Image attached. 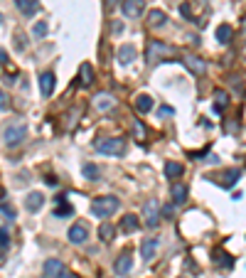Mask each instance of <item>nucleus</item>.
<instances>
[{"label": "nucleus", "mask_w": 246, "mask_h": 278, "mask_svg": "<svg viewBox=\"0 0 246 278\" xmlns=\"http://www.w3.org/2000/svg\"><path fill=\"white\" fill-rule=\"evenodd\" d=\"M0 25H3V15H0Z\"/></svg>", "instance_id": "nucleus-40"}, {"label": "nucleus", "mask_w": 246, "mask_h": 278, "mask_svg": "<svg viewBox=\"0 0 246 278\" xmlns=\"http://www.w3.org/2000/svg\"><path fill=\"white\" fill-rule=\"evenodd\" d=\"M158 113H160V116H173V113H175V108H173V106H160V111H158Z\"/></svg>", "instance_id": "nucleus-35"}, {"label": "nucleus", "mask_w": 246, "mask_h": 278, "mask_svg": "<svg viewBox=\"0 0 246 278\" xmlns=\"http://www.w3.org/2000/svg\"><path fill=\"white\" fill-rule=\"evenodd\" d=\"M136 47L133 45H121L118 47V64H123V67H126V64H131L133 59H136Z\"/></svg>", "instance_id": "nucleus-12"}, {"label": "nucleus", "mask_w": 246, "mask_h": 278, "mask_svg": "<svg viewBox=\"0 0 246 278\" xmlns=\"http://www.w3.org/2000/svg\"><path fill=\"white\" fill-rule=\"evenodd\" d=\"M182 170H185V168H182L180 163H165V175H168L170 180H173V177H180Z\"/></svg>", "instance_id": "nucleus-26"}, {"label": "nucleus", "mask_w": 246, "mask_h": 278, "mask_svg": "<svg viewBox=\"0 0 246 278\" xmlns=\"http://www.w3.org/2000/svg\"><path fill=\"white\" fill-rule=\"evenodd\" d=\"M173 52H175V47L162 45V42H158V39L148 42V62H150V64L160 62V57H168V54H173Z\"/></svg>", "instance_id": "nucleus-3"}, {"label": "nucleus", "mask_w": 246, "mask_h": 278, "mask_svg": "<svg viewBox=\"0 0 246 278\" xmlns=\"http://www.w3.org/2000/svg\"><path fill=\"white\" fill-rule=\"evenodd\" d=\"M153 106H155V101H153L150 94H138V96H136V108H138L141 113H148Z\"/></svg>", "instance_id": "nucleus-17"}, {"label": "nucleus", "mask_w": 246, "mask_h": 278, "mask_svg": "<svg viewBox=\"0 0 246 278\" xmlns=\"http://www.w3.org/2000/svg\"><path fill=\"white\" fill-rule=\"evenodd\" d=\"M143 214H145V224H148L150 229H155V226L160 224V207H158V200H150V202L145 205Z\"/></svg>", "instance_id": "nucleus-7"}, {"label": "nucleus", "mask_w": 246, "mask_h": 278, "mask_svg": "<svg viewBox=\"0 0 246 278\" xmlns=\"http://www.w3.org/2000/svg\"><path fill=\"white\" fill-rule=\"evenodd\" d=\"M45 185H50V187H57V177L47 175V177H45Z\"/></svg>", "instance_id": "nucleus-37"}, {"label": "nucleus", "mask_w": 246, "mask_h": 278, "mask_svg": "<svg viewBox=\"0 0 246 278\" xmlns=\"http://www.w3.org/2000/svg\"><path fill=\"white\" fill-rule=\"evenodd\" d=\"M0 212H3L5 217H10V219H15V209L10 205H0Z\"/></svg>", "instance_id": "nucleus-33"}, {"label": "nucleus", "mask_w": 246, "mask_h": 278, "mask_svg": "<svg viewBox=\"0 0 246 278\" xmlns=\"http://www.w3.org/2000/svg\"><path fill=\"white\" fill-rule=\"evenodd\" d=\"M158 246H160V242H158V239H143V244H141V254H143V259H145V261L155 259Z\"/></svg>", "instance_id": "nucleus-13"}, {"label": "nucleus", "mask_w": 246, "mask_h": 278, "mask_svg": "<svg viewBox=\"0 0 246 278\" xmlns=\"http://www.w3.org/2000/svg\"><path fill=\"white\" fill-rule=\"evenodd\" d=\"M8 108V96H5V91L0 89V111H5Z\"/></svg>", "instance_id": "nucleus-36"}, {"label": "nucleus", "mask_w": 246, "mask_h": 278, "mask_svg": "<svg viewBox=\"0 0 246 278\" xmlns=\"http://www.w3.org/2000/svg\"><path fill=\"white\" fill-rule=\"evenodd\" d=\"M199 3H204V0H199Z\"/></svg>", "instance_id": "nucleus-42"}, {"label": "nucleus", "mask_w": 246, "mask_h": 278, "mask_svg": "<svg viewBox=\"0 0 246 278\" xmlns=\"http://www.w3.org/2000/svg\"><path fill=\"white\" fill-rule=\"evenodd\" d=\"M214 99H217V104H214V113H222V111H224V104L229 101V96H227L224 91H214Z\"/></svg>", "instance_id": "nucleus-28"}, {"label": "nucleus", "mask_w": 246, "mask_h": 278, "mask_svg": "<svg viewBox=\"0 0 246 278\" xmlns=\"http://www.w3.org/2000/svg\"><path fill=\"white\" fill-rule=\"evenodd\" d=\"M224 180H222V187H227V190H231L236 182H239V177H241V170L239 168H234V170H227L224 175H222Z\"/></svg>", "instance_id": "nucleus-19"}, {"label": "nucleus", "mask_w": 246, "mask_h": 278, "mask_svg": "<svg viewBox=\"0 0 246 278\" xmlns=\"http://www.w3.org/2000/svg\"><path fill=\"white\" fill-rule=\"evenodd\" d=\"M15 5H18V10L22 13V15H37V10H39V3L37 0H15Z\"/></svg>", "instance_id": "nucleus-15"}, {"label": "nucleus", "mask_w": 246, "mask_h": 278, "mask_svg": "<svg viewBox=\"0 0 246 278\" xmlns=\"http://www.w3.org/2000/svg\"><path fill=\"white\" fill-rule=\"evenodd\" d=\"M231 37H234V30L229 25H219L217 27V42L227 45V42H231Z\"/></svg>", "instance_id": "nucleus-22"}, {"label": "nucleus", "mask_w": 246, "mask_h": 278, "mask_svg": "<svg viewBox=\"0 0 246 278\" xmlns=\"http://www.w3.org/2000/svg\"><path fill=\"white\" fill-rule=\"evenodd\" d=\"M39 91H42L45 99H50L54 94V74L52 71H45L42 76H39Z\"/></svg>", "instance_id": "nucleus-10"}, {"label": "nucleus", "mask_w": 246, "mask_h": 278, "mask_svg": "<svg viewBox=\"0 0 246 278\" xmlns=\"http://www.w3.org/2000/svg\"><path fill=\"white\" fill-rule=\"evenodd\" d=\"M170 194H173V202H175V205H182V202L187 200V187H185V185H173Z\"/></svg>", "instance_id": "nucleus-23"}, {"label": "nucleus", "mask_w": 246, "mask_h": 278, "mask_svg": "<svg viewBox=\"0 0 246 278\" xmlns=\"http://www.w3.org/2000/svg\"><path fill=\"white\" fill-rule=\"evenodd\" d=\"M42 205H45V197L39 194V192H32L27 200H25V207H27V212H39L42 209Z\"/></svg>", "instance_id": "nucleus-16"}, {"label": "nucleus", "mask_w": 246, "mask_h": 278, "mask_svg": "<svg viewBox=\"0 0 246 278\" xmlns=\"http://www.w3.org/2000/svg\"><path fill=\"white\" fill-rule=\"evenodd\" d=\"M113 234H116V229H113V224H101L99 226V236H101V242H111L113 239Z\"/></svg>", "instance_id": "nucleus-25"}, {"label": "nucleus", "mask_w": 246, "mask_h": 278, "mask_svg": "<svg viewBox=\"0 0 246 278\" xmlns=\"http://www.w3.org/2000/svg\"><path fill=\"white\" fill-rule=\"evenodd\" d=\"M165 20H168V15L162 13V10H150L148 13V25L150 27H162V25H165Z\"/></svg>", "instance_id": "nucleus-21"}, {"label": "nucleus", "mask_w": 246, "mask_h": 278, "mask_svg": "<svg viewBox=\"0 0 246 278\" xmlns=\"http://www.w3.org/2000/svg\"><path fill=\"white\" fill-rule=\"evenodd\" d=\"M67 236H69V242H71V244H84V242H87V236H89V226H87L84 222H76V224L69 229Z\"/></svg>", "instance_id": "nucleus-5"}, {"label": "nucleus", "mask_w": 246, "mask_h": 278, "mask_svg": "<svg viewBox=\"0 0 246 278\" xmlns=\"http://www.w3.org/2000/svg\"><path fill=\"white\" fill-rule=\"evenodd\" d=\"M138 226H141V222H138V217H136V214H126V217H123V222H121V229L126 231V234L138 231Z\"/></svg>", "instance_id": "nucleus-18"}, {"label": "nucleus", "mask_w": 246, "mask_h": 278, "mask_svg": "<svg viewBox=\"0 0 246 278\" xmlns=\"http://www.w3.org/2000/svg\"><path fill=\"white\" fill-rule=\"evenodd\" d=\"M131 271H133V256L126 249V251H121V256L116 259V273L118 276H128Z\"/></svg>", "instance_id": "nucleus-6"}, {"label": "nucleus", "mask_w": 246, "mask_h": 278, "mask_svg": "<svg viewBox=\"0 0 246 278\" xmlns=\"http://www.w3.org/2000/svg\"><path fill=\"white\" fill-rule=\"evenodd\" d=\"M244 57H246V47H244Z\"/></svg>", "instance_id": "nucleus-41"}, {"label": "nucleus", "mask_w": 246, "mask_h": 278, "mask_svg": "<svg viewBox=\"0 0 246 278\" xmlns=\"http://www.w3.org/2000/svg\"><path fill=\"white\" fill-rule=\"evenodd\" d=\"M32 35L42 39V37L47 35V22H37V25H35V30H32Z\"/></svg>", "instance_id": "nucleus-31"}, {"label": "nucleus", "mask_w": 246, "mask_h": 278, "mask_svg": "<svg viewBox=\"0 0 246 278\" xmlns=\"http://www.w3.org/2000/svg\"><path fill=\"white\" fill-rule=\"evenodd\" d=\"M180 13H182V17H187V20H192V8L185 3V5H180Z\"/></svg>", "instance_id": "nucleus-34"}, {"label": "nucleus", "mask_w": 246, "mask_h": 278, "mask_svg": "<svg viewBox=\"0 0 246 278\" xmlns=\"http://www.w3.org/2000/svg\"><path fill=\"white\" fill-rule=\"evenodd\" d=\"M133 136H136L138 140H145V126H143L141 121H136V123H133Z\"/></svg>", "instance_id": "nucleus-30"}, {"label": "nucleus", "mask_w": 246, "mask_h": 278, "mask_svg": "<svg viewBox=\"0 0 246 278\" xmlns=\"http://www.w3.org/2000/svg\"><path fill=\"white\" fill-rule=\"evenodd\" d=\"M57 202H59V207L54 209V217L57 219H64V217H71L74 214V207L69 202H64V197H57Z\"/></svg>", "instance_id": "nucleus-20"}, {"label": "nucleus", "mask_w": 246, "mask_h": 278, "mask_svg": "<svg viewBox=\"0 0 246 278\" xmlns=\"http://www.w3.org/2000/svg\"><path fill=\"white\" fill-rule=\"evenodd\" d=\"M64 273V263L59 261V259H50L47 263H45V276L47 278H59Z\"/></svg>", "instance_id": "nucleus-14"}, {"label": "nucleus", "mask_w": 246, "mask_h": 278, "mask_svg": "<svg viewBox=\"0 0 246 278\" xmlns=\"http://www.w3.org/2000/svg\"><path fill=\"white\" fill-rule=\"evenodd\" d=\"M99 175H101V173H99V168H96L94 163H87V165H84V177H87V180H99Z\"/></svg>", "instance_id": "nucleus-29"}, {"label": "nucleus", "mask_w": 246, "mask_h": 278, "mask_svg": "<svg viewBox=\"0 0 246 278\" xmlns=\"http://www.w3.org/2000/svg\"><path fill=\"white\" fill-rule=\"evenodd\" d=\"M182 62H185V67H187L192 74H197V76L207 74V59H199V57H194V54H187Z\"/></svg>", "instance_id": "nucleus-8"}, {"label": "nucleus", "mask_w": 246, "mask_h": 278, "mask_svg": "<svg viewBox=\"0 0 246 278\" xmlns=\"http://www.w3.org/2000/svg\"><path fill=\"white\" fill-rule=\"evenodd\" d=\"M145 3L143 0H123V15L126 17H141Z\"/></svg>", "instance_id": "nucleus-9"}, {"label": "nucleus", "mask_w": 246, "mask_h": 278, "mask_svg": "<svg viewBox=\"0 0 246 278\" xmlns=\"http://www.w3.org/2000/svg\"><path fill=\"white\" fill-rule=\"evenodd\" d=\"M118 207H121L118 197H111V194H106V197H96V200L91 202V214L99 217V219H106V217L116 214Z\"/></svg>", "instance_id": "nucleus-1"}, {"label": "nucleus", "mask_w": 246, "mask_h": 278, "mask_svg": "<svg viewBox=\"0 0 246 278\" xmlns=\"http://www.w3.org/2000/svg\"><path fill=\"white\" fill-rule=\"evenodd\" d=\"M25 138H27V126H22V123H15V126H10L5 131V143L10 148H18Z\"/></svg>", "instance_id": "nucleus-4"}, {"label": "nucleus", "mask_w": 246, "mask_h": 278, "mask_svg": "<svg viewBox=\"0 0 246 278\" xmlns=\"http://www.w3.org/2000/svg\"><path fill=\"white\" fill-rule=\"evenodd\" d=\"M59 278H74V276H71V273H67V271H64V273H62V276H59Z\"/></svg>", "instance_id": "nucleus-38"}, {"label": "nucleus", "mask_w": 246, "mask_h": 278, "mask_svg": "<svg viewBox=\"0 0 246 278\" xmlns=\"http://www.w3.org/2000/svg\"><path fill=\"white\" fill-rule=\"evenodd\" d=\"M106 3H108V8H113V5L118 3V0H106Z\"/></svg>", "instance_id": "nucleus-39"}, {"label": "nucleus", "mask_w": 246, "mask_h": 278, "mask_svg": "<svg viewBox=\"0 0 246 278\" xmlns=\"http://www.w3.org/2000/svg\"><path fill=\"white\" fill-rule=\"evenodd\" d=\"M96 150L101 155L121 157L123 153H126V140H123V138H101V140H96Z\"/></svg>", "instance_id": "nucleus-2"}, {"label": "nucleus", "mask_w": 246, "mask_h": 278, "mask_svg": "<svg viewBox=\"0 0 246 278\" xmlns=\"http://www.w3.org/2000/svg\"><path fill=\"white\" fill-rule=\"evenodd\" d=\"M8 244H10V234H8V229H5V226H0V246L5 249Z\"/></svg>", "instance_id": "nucleus-32"}, {"label": "nucleus", "mask_w": 246, "mask_h": 278, "mask_svg": "<svg viewBox=\"0 0 246 278\" xmlns=\"http://www.w3.org/2000/svg\"><path fill=\"white\" fill-rule=\"evenodd\" d=\"M94 106H96L101 113H106V111H111V108L116 106V101H113V96H111V94H104V91H101V94H96V96H94Z\"/></svg>", "instance_id": "nucleus-11"}, {"label": "nucleus", "mask_w": 246, "mask_h": 278, "mask_svg": "<svg viewBox=\"0 0 246 278\" xmlns=\"http://www.w3.org/2000/svg\"><path fill=\"white\" fill-rule=\"evenodd\" d=\"M79 74H81V87H89L91 82H94V67H89V64H81V69H79Z\"/></svg>", "instance_id": "nucleus-24"}, {"label": "nucleus", "mask_w": 246, "mask_h": 278, "mask_svg": "<svg viewBox=\"0 0 246 278\" xmlns=\"http://www.w3.org/2000/svg\"><path fill=\"white\" fill-rule=\"evenodd\" d=\"M212 259H214V261H217L219 266H229V268L234 266V259H231L229 254H224V251H219V249L214 251V256H212Z\"/></svg>", "instance_id": "nucleus-27"}]
</instances>
